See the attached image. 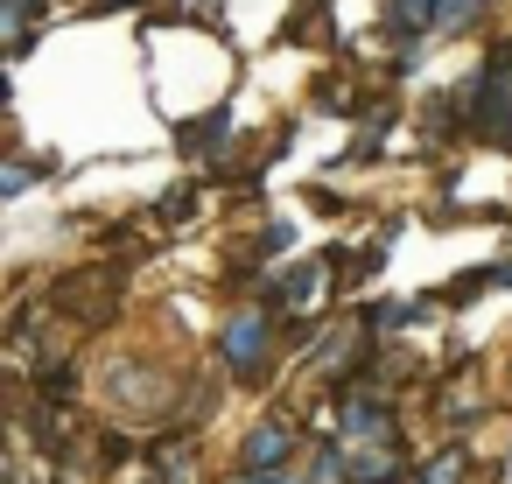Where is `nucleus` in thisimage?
I'll return each instance as SVG.
<instances>
[{
    "mask_svg": "<svg viewBox=\"0 0 512 484\" xmlns=\"http://www.w3.org/2000/svg\"><path fill=\"white\" fill-rule=\"evenodd\" d=\"M218 134H232V113H225V106H211L204 120H183V127H176V148H183V155H204Z\"/></svg>",
    "mask_w": 512,
    "mask_h": 484,
    "instance_id": "nucleus-9",
    "label": "nucleus"
},
{
    "mask_svg": "<svg viewBox=\"0 0 512 484\" xmlns=\"http://www.w3.org/2000/svg\"><path fill=\"white\" fill-rule=\"evenodd\" d=\"M330 428L344 435V449H372V442H400V407L393 393H330Z\"/></svg>",
    "mask_w": 512,
    "mask_h": 484,
    "instance_id": "nucleus-3",
    "label": "nucleus"
},
{
    "mask_svg": "<svg viewBox=\"0 0 512 484\" xmlns=\"http://www.w3.org/2000/svg\"><path fill=\"white\" fill-rule=\"evenodd\" d=\"M414 484H470V442H442V449L414 470Z\"/></svg>",
    "mask_w": 512,
    "mask_h": 484,
    "instance_id": "nucleus-6",
    "label": "nucleus"
},
{
    "mask_svg": "<svg viewBox=\"0 0 512 484\" xmlns=\"http://www.w3.org/2000/svg\"><path fill=\"white\" fill-rule=\"evenodd\" d=\"M225 484H302V470H232Z\"/></svg>",
    "mask_w": 512,
    "mask_h": 484,
    "instance_id": "nucleus-13",
    "label": "nucleus"
},
{
    "mask_svg": "<svg viewBox=\"0 0 512 484\" xmlns=\"http://www.w3.org/2000/svg\"><path fill=\"white\" fill-rule=\"evenodd\" d=\"M400 477H407V449L400 442L351 449V484H400Z\"/></svg>",
    "mask_w": 512,
    "mask_h": 484,
    "instance_id": "nucleus-5",
    "label": "nucleus"
},
{
    "mask_svg": "<svg viewBox=\"0 0 512 484\" xmlns=\"http://www.w3.org/2000/svg\"><path fill=\"white\" fill-rule=\"evenodd\" d=\"M414 316H428V302H400V295H379L372 309H365V330L372 337H400Z\"/></svg>",
    "mask_w": 512,
    "mask_h": 484,
    "instance_id": "nucleus-7",
    "label": "nucleus"
},
{
    "mask_svg": "<svg viewBox=\"0 0 512 484\" xmlns=\"http://www.w3.org/2000/svg\"><path fill=\"white\" fill-rule=\"evenodd\" d=\"M477 15H484V0H442V8H435V36H463Z\"/></svg>",
    "mask_w": 512,
    "mask_h": 484,
    "instance_id": "nucleus-11",
    "label": "nucleus"
},
{
    "mask_svg": "<svg viewBox=\"0 0 512 484\" xmlns=\"http://www.w3.org/2000/svg\"><path fill=\"white\" fill-rule=\"evenodd\" d=\"M190 204H197L190 190H176V197H162V225H183V218H190Z\"/></svg>",
    "mask_w": 512,
    "mask_h": 484,
    "instance_id": "nucleus-14",
    "label": "nucleus"
},
{
    "mask_svg": "<svg viewBox=\"0 0 512 484\" xmlns=\"http://www.w3.org/2000/svg\"><path fill=\"white\" fill-rule=\"evenodd\" d=\"M148 456H155L162 484H204V449H197V435H169V442H148Z\"/></svg>",
    "mask_w": 512,
    "mask_h": 484,
    "instance_id": "nucleus-4",
    "label": "nucleus"
},
{
    "mask_svg": "<svg viewBox=\"0 0 512 484\" xmlns=\"http://www.w3.org/2000/svg\"><path fill=\"white\" fill-rule=\"evenodd\" d=\"M36 176H43L36 162H22V155H8V169H0V197H8V204H22V197L36 190Z\"/></svg>",
    "mask_w": 512,
    "mask_h": 484,
    "instance_id": "nucleus-12",
    "label": "nucleus"
},
{
    "mask_svg": "<svg viewBox=\"0 0 512 484\" xmlns=\"http://www.w3.org/2000/svg\"><path fill=\"white\" fill-rule=\"evenodd\" d=\"M99 8H141V0H99Z\"/></svg>",
    "mask_w": 512,
    "mask_h": 484,
    "instance_id": "nucleus-15",
    "label": "nucleus"
},
{
    "mask_svg": "<svg viewBox=\"0 0 512 484\" xmlns=\"http://www.w3.org/2000/svg\"><path fill=\"white\" fill-rule=\"evenodd\" d=\"M43 15V0H0V29H8V43H15V57L29 50V22Z\"/></svg>",
    "mask_w": 512,
    "mask_h": 484,
    "instance_id": "nucleus-10",
    "label": "nucleus"
},
{
    "mask_svg": "<svg viewBox=\"0 0 512 484\" xmlns=\"http://www.w3.org/2000/svg\"><path fill=\"white\" fill-rule=\"evenodd\" d=\"M211 344H218V365H225L232 386H260L267 365H274V351H281V316H274L267 302H253V309H225V323H218Z\"/></svg>",
    "mask_w": 512,
    "mask_h": 484,
    "instance_id": "nucleus-1",
    "label": "nucleus"
},
{
    "mask_svg": "<svg viewBox=\"0 0 512 484\" xmlns=\"http://www.w3.org/2000/svg\"><path fill=\"white\" fill-rule=\"evenodd\" d=\"M309 435H316V428H302L288 407H267V414L239 435V456H232V463H239V470H295L302 449H309Z\"/></svg>",
    "mask_w": 512,
    "mask_h": 484,
    "instance_id": "nucleus-2",
    "label": "nucleus"
},
{
    "mask_svg": "<svg viewBox=\"0 0 512 484\" xmlns=\"http://www.w3.org/2000/svg\"><path fill=\"white\" fill-rule=\"evenodd\" d=\"M435 8L442 0H386V22L400 29V43H414V36H435Z\"/></svg>",
    "mask_w": 512,
    "mask_h": 484,
    "instance_id": "nucleus-8",
    "label": "nucleus"
},
{
    "mask_svg": "<svg viewBox=\"0 0 512 484\" xmlns=\"http://www.w3.org/2000/svg\"><path fill=\"white\" fill-rule=\"evenodd\" d=\"M400 484H414V477H400Z\"/></svg>",
    "mask_w": 512,
    "mask_h": 484,
    "instance_id": "nucleus-16",
    "label": "nucleus"
}]
</instances>
